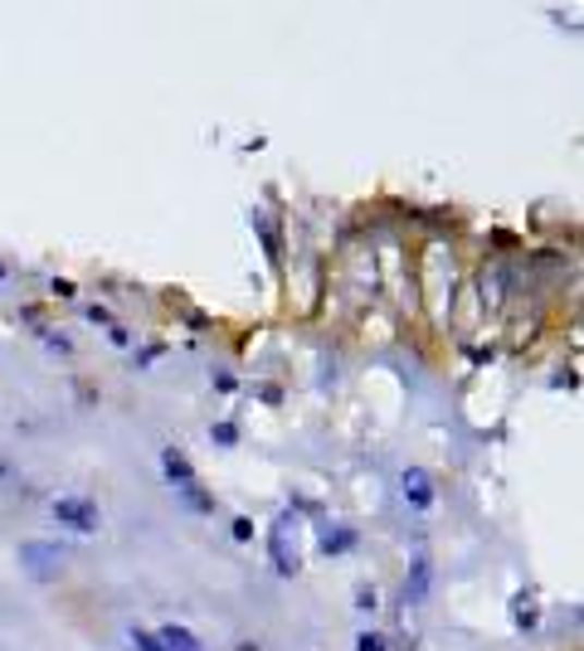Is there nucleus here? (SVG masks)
Returning a JSON list of instances; mask_svg holds the SVG:
<instances>
[{"label":"nucleus","instance_id":"obj_1","mask_svg":"<svg viewBox=\"0 0 584 651\" xmlns=\"http://www.w3.org/2000/svg\"><path fill=\"white\" fill-rule=\"evenodd\" d=\"M268 554H273V569L283 574H297L302 569V544H297V516L283 511L273 525H268Z\"/></svg>","mask_w":584,"mask_h":651},{"label":"nucleus","instance_id":"obj_2","mask_svg":"<svg viewBox=\"0 0 584 651\" xmlns=\"http://www.w3.org/2000/svg\"><path fill=\"white\" fill-rule=\"evenodd\" d=\"M20 564H25L29 579H54L64 569V550L54 540H25L20 544Z\"/></svg>","mask_w":584,"mask_h":651},{"label":"nucleus","instance_id":"obj_3","mask_svg":"<svg viewBox=\"0 0 584 651\" xmlns=\"http://www.w3.org/2000/svg\"><path fill=\"white\" fill-rule=\"evenodd\" d=\"M54 520L69 525V530H78V535H93V530L102 525L98 506H93L88 496H59V501H54Z\"/></svg>","mask_w":584,"mask_h":651},{"label":"nucleus","instance_id":"obj_4","mask_svg":"<svg viewBox=\"0 0 584 651\" xmlns=\"http://www.w3.org/2000/svg\"><path fill=\"white\" fill-rule=\"evenodd\" d=\"M400 491H404V501H410L414 511H429L434 506V477L424 467H410L400 477Z\"/></svg>","mask_w":584,"mask_h":651},{"label":"nucleus","instance_id":"obj_5","mask_svg":"<svg viewBox=\"0 0 584 651\" xmlns=\"http://www.w3.org/2000/svg\"><path fill=\"white\" fill-rule=\"evenodd\" d=\"M434 584V564L429 560H414L410 564V579H404V603H424Z\"/></svg>","mask_w":584,"mask_h":651},{"label":"nucleus","instance_id":"obj_6","mask_svg":"<svg viewBox=\"0 0 584 651\" xmlns=\"http://www.w3.org/2000/svg\"><path fill=\"white\" fill-rule=\"evenodd\" d=\"M175 496H181V506H185V511H195V516H210V511H215V496L200 487V477L181 481V487H175Z\"/></svg>","mask_w":584,"mask_h":651},{"label":"nucleus","instance_id":"obj_7","mask_svg":"<svg viewBox=\"0 0 584 651\" xmlns=\"http://www.w3.org/2000/svg\"><path fill=\"white\" fill-rule=\"evenodd\" d=\"M156 637H161V647H166V651H205L200 637H195L191 627H181V623H166Z\"/></svg>","mask_w":584,"mask_h":651},{"label":"nucleus","instance_id":"obj_8","mask_svg":"<svg viewBox=\"0 0 584 651\" xmlns=\"http://www.w3.org/2000/svg\"><path fill=\"white\" fill-rule=\"evenodd\" d=\"M161 471H166V481H171V487H181V481H191V477H195L191 457H185L181 447H161Z\"/></svg>","mask_w":584,"mask_h":651},{"label":"nucleus","instance_id":"obj_9","mask_svg":"<svg viewBox=\"0 0 584 651\" xmlns=\"http://www.w3.org/2000/svg\"><path fill=\"white\" fill-rule=\"evenodd\" d=\"M536 617H540V607H536V598H531V593L511 598V623H516V627H536Z\"/></svg>","mask_w":584,"mask_h":651},{"label":"nucleus","instance_id":"obj_10","mask_svg":"<svg viewBox=\"0 0 584 651\" xmlns=\"http://www.w3.org/2000/svg\"><path fill=\"white\" fill-rule=\"evenodd\" d=\"M351 544H356V535H351V530H327V535H321V550H327V554H341V550H351Z\"/></svg>","mask_w":584,"mask_h":651},{"label":"nucleus","instance_id":"obj_11","mask_svg":"<svg viewBox=\"0 0 584 651\" xmlns=\"http://www.w3.org/2000/svg\"><path fill=\"white\" fill-rule=\"evenodd\" d=\"M132 647H137V651H166V647H161V637H156V632H142V627L132 632Z\"/></svg>","mask_w":584,"mask_h":651},{"label":"nucleus","instance_id":"obj_12","mask_svg":"<svg viewBox=\"0 0 584 651\" xmlns=\"http://www.w3.org/2000/svg\"><path fill=\"white\" fill-rule=\"evenodd\" d=\"M356 651H385V637L380 632H361L356 637Z\"/></svg>","mask_w":584,"mask_h":651},{"label":"nucleus","instance_id":"obj_13","mask_svg":"<svg viewBox=\"0 0 584 651\" xmlns=\"http://www.w3.org/2000/svg\"><path fill=\"white\" fill-rule=\"evenodd\" d=\"M234 438H239V428H234V423H215V443H224V447H229Z\"/></svg>","mask_w":584,"mask_h":651},{"label":"nucleus","instance_id":"obj_14","mask_svg":"<svg viewBox=\"0 0 584 651\" xmlns=\"http://www.w3.org/2000/svg\"><path fill=\"white\" fill-rule=\"evenodd\" d=\"M0 471H5V462H0Z\"/></svg>","mask_w":584,"mask_h":651}]
</instances>
